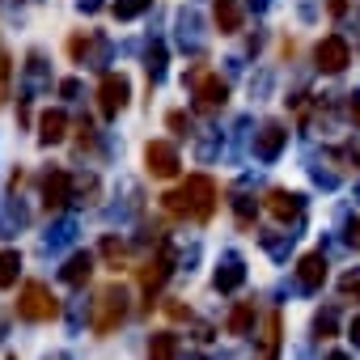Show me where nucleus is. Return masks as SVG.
<instances>
[{
	"label": "nucleus",
	"instance_id": "obj_1",
	"mask_svg": "<svg viewBox=\"0 0 360 360\" xmlns=\"http://www.w3.org/2000/svg\"><path fill=\"white\" fill-rule=\"evenodd\" d=\"M161 204L174 217H187V221L204 225L217 212V183H212L208 174H187V183L178 187V191H169V195H161Z\"/></svg>",
	"mask_w": 360,
	"mask_h": 360
},
{
	"label": "nucleus",
	"instance_id": "obj_2",
	"mask_svg": "<svg viewBox=\"0 0 360 360\" xmlns=\"http://www.w3.org/2000/svg\"><path fill=\"white\" fill-rule=\"evenodd\" d=\"M56 314H60L56 292L43 280H26L22 292H18V318H26V322H51Z\"/></svg>",
	"mask_w": 360,
	"mask_h": 360
},
{
	"label": "nucleus",
	"instance_id": "obj_3",
	"mask_svg": "<svg viewBox=\"0 0 360 360\" xmlns=\"http://www.w3.org/2000/svg\"><path fill=\"white\" fill-rule=\"evenodd\" d=\"M123 318H127V292H123L119 284L102 288V292H98V301H94V318H89L94 335H110V330H119V322H123Z\"/></svg>",
	"mask_w": 360,
	"mask_h": 360
},
{
	"label": "nucleus",
	"instance_id": "obj_4",
	"mask_svg": "<svg viewBox=\"0 0 360 360\" xmlns=\"http://www.w3.org/2000/svg\"><path fill=\"white\" fill-rule=\"evenodd\" d=\"M127 98H131L127 77H123V72H106L102 85H98V110H102V119H115V115L127 106Z\"/></svg>",
	"mask_w": 360,
	"mask_h": 360
},
{
	"label": "nucleus",
	"instance_id": "obj_5",
	"mask_svg": "<svg viewBox=\"0 0 360 360\" xmlns=\"http://www.w3.org/2000/svg\"><path fill=\"white\" fill-rule=\"evenodd\" d=\"M144 165H148L153 178H174L178 165H183V157H178V148H174L169 140H153V144L144 148Z\"/></svg>",
	"mask_w": 360,
	"mask_h": 360
},
{
	"label": "nucleus",
	"instance_id": "obj_6",
	"mask_svg": "<svg viewBox=\"0 0 360 360\" xmlns=\"http://www.w3.org/2000/svg\"><path fill=\"white\" fill-rule=\"evenodd\" d=\"M225 98H229V85H225L217 72H204V77L195 81V110L212 115V110H221V106H225Z\"/></svg>",
	"mask_w": 360,
	"mask_h": 360
},
{
	"label": "nucleus",
	"instance_id": "obj_7",
	"mask_svg": "<svg viewBox=\"0 0 360 360\" xmlns=\"http://www.w3.org/2000/svg\"><path fill=\"white\" fill-rule=\"evenodd\" d=\"M314 56H318V68H322V72H343V68L352 64V47H347V43H343L339 34L322 39Z\"/></svg>",
	"mask_w": 360,
	"mask_h": 360
},
{
	"label": "nucleus",
	"instance_id": "obj_8",
	"mask_svg": "<svg viewBox=\"0 0 360 360\" xmlns=\"http://www.w3.org/2000/svg\"><path fill=\"white\" fill-rule=\"evenodd\" d=\"M297 284H301L305 292H318V288L326 284V255H322V250H309V255L297 263Z\"/></svg>",
	"mask_w": 360,
	"mask_h": 360
},
{
	"label": "nucleus",
	"instance_id": "obj_9",
	"mask_svg": "<svg viewBox=\"0 0 360 360\" xmlns=\"http://www.w3.org/2000/svg\"><path fill=\"white\" fill-rule=\"evenodd\" d=\"M165 280H169V259H165V255H157V259H148V263L140 267V292H144V305H153V297L161 292Z\"/></svg>",
	"mask_w": 360,
	"mask_h": 360
},
{
	"label": "nucleus",
	"instance_id": "obj_10",
	"mask_svg": "<svg viewBox=\"0 0 360 360\" xmlns=\"http://www.w3.org/2000/svg\"><path fill=\"white\" fill-rule=\"evenodd\" d=\"M267 212L280 221V225H288V221H297L301 217V195H288V191H267Z\"/></svg>",
	"mask_w": 360,
	"mask_h": 360
},
{
	"label": "nucleus",
	"instance_id": "obj_11",
	"mask_svg": "<svg viewBox=\"0 0 360 360\" xmlns=\"http://www.w3.org/2000/svg\"><path fill=\"white\" fill-rule=\"evenodd\" d=\"M68 174L64 169H56V174H47V183H43V204H47V212H60L64 204H68Z\"/></svg>",
	"mask_w": 360,
	"mask_h": 360
},
{
	"label": "nucleus",
	"instance_id": "obj_12",
	"mask_svg": "<svg viewBox=\"0 0 360 360\" xmlns=\"http://www.w3.org/2000/svg\"><path fill=\"white\" fill-rule=\"evenodd\" d=\"M68 136V115L64 110H43V119H39V140L43 144H60Z\"/></svg>",
	"mask_w": 360,
	"mask_h": 360
},
{
	"label": "nucleus",
	"instance_id": "obj_13",
	"mask_svg": "<svg viewBox=\"0 0 360 360\" xmlns=\"http://www.w3.org/2000/svg\"><path fill=\"white\" fill-rule=\"evenodd\" d=\"M280 326H284V318L271 309L267 314V322H263V343H259V360H280Z\"/></svg>",
	"mask_w": 360,
	"mask_h": 360
},
{
	"label": "nucleus",
	"instance_id": "obj_14",
	"mask_svg": "<svg viewBox=\"0 0 360 360\" xmlns=\"http://www.w3.org/2000/svg\"><path fill=\"white\" fill-rule=\"evenodd\" d=\"M284 140H288V131H284L280 123H267V127L259 131V144H255V153H259L263 161H271V157H280V148H284Z\"/></svg>",
	"mask_w": 360,
	"mask_h": 360
},
{
	"label": "nucleus",
	"instance_id": "obj_15",
	"mask_svg": "<svg viewBox=\"0 0 360 360\" xmlns=\"http://www.w3.org/2000/svg\"><path fill=\"white\" fill-rule=\"evenodd\" d=\"M212 18H217V30H221V34H238V30H242V9H238V0H217V5H212Z\"/></svg>",
	"mask_w": 360,
	"mask_h": 360
},
{
	"label": "nucleus",
	"instance_id": "obj_16",
	"mask_svg": "<svg viewBox=\"0 0 360 360\" xmlns=\"http://www.w3.org/2000/svg\"><path fill=\"white\" fill-rule=\"evenodd\" d=\"M89 276H94V255H89V250H81V255H72V259L64 263V280H68V284L81 288Z\"/></svg>",
	"mask_w": 360,
	"mask_h": 360
},
{
	"label": "nucleus",
	"instance_id": "obj_17",
	"mask_svg": "<svg viewBox=\"0 0 360 360\" xmlns=\"http://www.w3.org/2000/svg\"><path fill=\"white\" fill-rule=\"evenodd\" d=\"M178 356V335L174 330H157L148 343V360H174Z\"/></svg>",
	"mask_w": 360,
	"mask_h": 360
},
{
	"label": "nucleus",
	"instance_id": "obj_18",
	"mask_svg": "<svg viewBox=\"0 0 360 360\" xmlns=\"http://www.w3.org/2000/svg\"><path fill=\"white\" fill-rule=\"evenodd\" d=\"M242 280H246V267H242L238 259H225V267H217V288H221V292H233Z\"/></svg>",
	"mask_w": 360,
	"mask_h": 360
},
{
	"label": "nucleus",
	"instance_id": "obj_19",
	"mask_svg": "<svg viewBox=\"0 0 360 360\" xmlns=\"http://www.w3.org/2000/svg\"><path fill=\"white\" fill-rule=\"evenodd\" d=\"M250 322H255V301H238L225 326H229V335H246V330H250Z\"/></svg>",
	"mask_w": 360,
	"mask_h": 360
},
{
	"label": "nucleus",
	"instance_id": "obj_20",
	"mask_svg": "<svg viewBox=\"0 0 360 360\" xmlns=\"http://www.w3.org/2000/svg\"><path fill=\"white\" fill-rule=\"evenodd\" d=\"M22 271V255L18 250H0V288H13Z\"/></svg>",
	"mask_w": 360,
	"mask_h": 360
},
{
	"label": "nucleus",
	"instance_id": "obj_21",
	"mask_svg": "<svg viewBox=\"0 0 360 360\" xmlns=\"http://www.w3.org/2000/svg\"><path fill=\"white\" fill-rule=\"evenodd\" d=\"M148 5H153V0H115V5H110V13H115L119 22H131V18H140Z\"/></svg>",
	"mask_w": 360,
	"mask_h": 360
},
{
	"label": "nucleus",
	"instance_id": "obj_22",
	"mask_svg": "<svg viewBox=\"0 0 360 360\" xmlns=\"http://www.w3.org/2000/svg\"><path fill=\"white\" fill-rule=\"evenodd\" d=\"M9 85H13V60H9L5 47H0V102L9 98Z\"/></svg>",
	"mask_w": 360,
	"mask_h": 360
},
{
	"label": "nucleus",
	"instance_id": "obj_23",
	"mask_svg": "<svg viewBox=\"0 0 360 360\" xmlns=\"http://www.w3.org/2000/svg\"><path fill=\"white\" fill-rule=\"evenodd\" d=\"M102 255H106V259H110L115 267H119V263L127 259V250H123V242H115V238H106V242H102Z\"/></svg>",
	"mask_w": 360,
	"mask_h": 360
},
{
	"label": "nucleus",
	"instance_id": "obj_24",
	"mask_svg": "<svg viewBox=\"0 0 360 360\" xmlns=\"http://www.w3.org/2000/svg\"><path fill=\"white\" fill-rule=\"evenodd\" d=\"M314 330H318V339H330V335H335V314H330V309H326V314H318Z\"/></svg>",
	"mask_w": 360,
	"mask_h": 360
},
{
	"label": "nucleus",
	"instance_id": "obj_25",
	"mask_svg": "<svg viewBox=\"0 0 360 360\" xmlns=\"http://www.w3.org/2000/svg\"><path fill=\"white\" fill-rule=\"evenodd\" d=\"M165 314H169V318H178V322L191 318V309H187V305H178V301H169V305H165Z\"/></svg>",
	"mask_w": 360,
	"mask_h": 360
},
{
	"label": "nucleus",
	"instance_id": "obj_26",
	"mask_svg": "<svg viewBox=\"0 0 360 360\" xmlns=\"http://www.w3.org/2000/svg\"><path fill=\"white\" fill-rule=\"evenodd\" d=\"M347 242H352V246H356V250H360V217H356V221H352V225H347Z\"/></svg>",
	"mask_w": 360,
	"mask_h": 360
},
{
	"label": "nucleus",
	"instance_id": "obj_27",
	"mask_svg": "<svg viewBox=\"0 0 360 360\" xmlns=\"http://www.w3.org/2000/svg\"><path fill=\"white\" fill-rule=\"evenodd\" d=\"M347 339H352V343L360 347V318H352V326H347Z\"/></svg>",
	"mask_w": 360,
	"mask_h": 360
},
{
	"label": "nucleus",
	"instance_id": "obj_28",
	"mask_svg": "<svg viewBox=\"0 0 360 360\" xmlns=\"http://www.w3.org/2000/svg\"><path fill=\"white\" fill-rule=\"evenodd\" d=\"M347 115H352V123L360 127V98H352V106H347Z\"/></svg>",
	"mask_w": 360,
	"mask_h": 360
},
{
	"label": "nucleus",
	"instance_id": "obj_29",
	"mask_svg": "<svg viewBox=\"0 0 360 360\" xmlns=\"http://www.w3.org/2000/svg\"><path fill=\"white\" fill-rule=\"evenodd\" d=\"M326 9H330V13H335V18H339V13H343V9H347V0H326Z\"/></svg>",
	"mask_w": 360,
	"mask_h": 360
},
{
	"label": "nucleus",
	"instance_id": "obj_30",
	"mask_svg": "<svg viewBox=\"0 0 360 360\" xmlns=\"http://www.w3.org/2000/svg\"><path fill=\"white\" fill-rule=\"evenodd\" d=\"M330 360H343V356H330Z\"/></svg>",
	"mask_w": 360,
	"mask_h": 360
}]
</instances>
